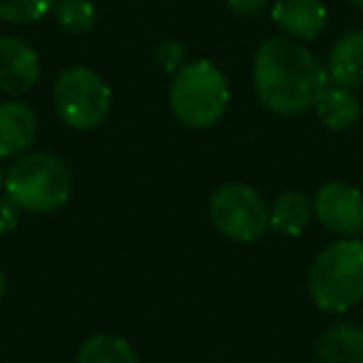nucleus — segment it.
Here are the masks:
<instances>
[{"mask_svg":"<svg viewBox=\"0 0 363 363\" xmlns=\"http://www.w3.org/2000/svg\"><path fill=\"white\" fill-rule=\"evenodd\" d=\"M254 92L269 112L281 117L313 110L328 75L308 48L294 38H272L262 43L252 62Z\"/></svg>","mask_w":363,"mask_h":363,"instance_id":"obj_1","label":"nucleus"},{"mask_svg":"<svg viewBox=\"0 0 363 363\" xmlns=\"http://www.w3.org/2000/svg\"><path fill=\"white\" fill-rule=\"evenodd\" d=\"M308 296L321 311L343 313L363 301V239L341 237L308 269Z\"/></svg>","mask_w":363,"mask_h":363,"instance_id":"obj_2","label":"nucleus"},{"mask_svg":"<svg viewBox=\"0 0 363 363\" xmlns=\"http://www.w3.org/2000/svg\"><path fill=\"white\" fill-rule=\"evenodd\" d=\"M3 192L21 207V212L50 214L67 204L72 177L60 157L50 152H26L6 172Z\"/></svg>","mask_w":363,"mask_h":363,"instance_id":"obj_3","label":"nucleus"},{"mask_svg":"<svg viewBox=\"0 0 363 363\" xmlns=\"http://www.w3.org/2000/svg\"><path fill=\"white\" fill-rule=\"evenodd\" d=\"M229 82L212 60L184 62L172 75L169 107L189 130H209L229 107Z\"/></svg>","mask_w":363,"mask_h":363,"instance_id":"obj_4","label":"nucleus"},{"mask_svg":"<svg viewBox=\"0 0 363 363\" xmlns=\"http://www.w3.org/2000/svg\"><path fill=\"white\" fill-rule=\"evenodd\" d=\"M55 112L72 130H95L107 120L112 90L90 67H67L52 87Z\"/></svg>","mask_w":363,"mask_h":363,"instance_id":"obj_5","label":"nucleus"},{"mask_svg":"<svg viewBox=\"0 0 363 363\" xmlns=\"http://www.w3.org/2000/svg\"><path fill=\"white\" fill-rule=\"evenodd\" d=\"M209 219L222 237L252 244L267 234L269 207L254 187L242 182H229L209 199Z\"/></svg>","mask_w":363,"mask_h":363,"instance_id":"obj_6","label":"nucleus"},{"mask_svg":"<svg viewBox=\"0 0 363 363\" xmlns=\"http://www.w3.org/2000/svg\"><path fill=\"white\" fill-rule=\"evenodd\" d=\"M313 217L338 237H358L363 232V194L341 179L323 182L316 189Z\"/></svg>","mask_w":363,"mask_h":363,"instance_id":"obj_7","label":"nucleus"},{"mask_svg":"<svg viewBox=\"0 0 363 363\" xmlns=\"http://www.w3.org/2000/svg\"><path fill=\"white\" fill-rule=\"evenodd\" d=\"M40 80V57L21 38H0V92L23 95Z\"/></svg>","mask_w":363,"mask_h":363,"instance_id":"obj_8","label":"nucleus"},{"mask_svg":"<svg viewBox=\"0 0 363 363\" xmlns=\"http://www.w3.org/2000/svg\"><path fill=\"white\" fill-rule=\"evenodd\" d=\"M38 137V115L18 100L0 102V160L21 157Z\"/></svg>","mask_w":363,"mask_h":363,"instance_id":"obj_9","label":"nucleus"},{"mask_svg":"<svg viewBox=\"0 0 363 363\" xmlns=\"http://www.w3.org/2000/svg\"><path fill=\"white\" fill-rule=\"evenodd\" d=\"M272 18L294 40H313L326 26V8L321 0H277Z\"/></svg>","mask_w":363,"mask_h":363,"instance_id":"obj_10","label":"nucleus"},{"mask_svg":"<svg viewBox=\"0 0 363 363\" xmlns=\"http://www.w3.org/2000/svg\"><path fill=\"white\" fill-rule=\"evenodd\" d=\"M328 82L343 87L363 85V30H348L328 50L326 60Z\"/></svg>","mask_w":363,"mask_h":363,"instance_id":"obj_11","label":"nucleus"},{"mask_svg":"<svg viewBox=\"0 0 363 363\" xmlns=\"http://www.w3.org/2000/svg\"><path fill=\"white\" fill-rule=\"evenodd\" d=\"M313 110H316V117L321 120L323 127H328L333 132H341L358 122V117H361V102L353 95L351 87L326 82V87L318 92L316 102H313Z\"/></svg>","mask_w":363,"mask_h":363,"instance_id":"obj_12","label":"nucleus"},{"mask_svg":"<svg viewBox=\"0 0 363 363\" xmlns=\"http://www.w3.org/2000/svg\"><path fill=\"white\" fill-rule=\"evenodd\" d=\"M313 217V202L303 192H284L269 207V227L284 237H298Z\"/></svg>","mask_w":363,"mask_h":363,"instance_id":"obj_13","label":"nucleus"},{"mask_svg":"<svg viewBox=\"0 0 363 363\" xmlns=\"http://www.w3.org/2000/svg\"><path fill=\"white\" fill-rule=\"evenodd\" d=\"M318 363H363V328L336 323L318 338Z\"/></svg>","mask_w":363,"mask_h":363,"instance_id":"obj_14","label":"nucleus"},{"mask_svg":"<svg viewBox=\"0 0 363 363\" xmlns=\"http://www.w3.org/2000/svg\"><path fill=\"white\" fill-rule=\"evenodd\" d=\"M77 363H140V356L125 338L112 333H95L80 346Z\"/></svg>","mask_w":363,"mask_h":363,"instance_id":"obj_15","label":"nucleus"},{"mask_svg":"<svg viewBox=\"0 0 363 363\" xmlns=\"http://www.w3.org/2000/svg\"><path fill=\"white\" fill-rule=\"evenodd\" d=\"M55 23L70 35H85L95 28L97 11L90 0H55L52 6Z\"/></svg>","mask_w":363,"mask_h":363,"instance_id":"obj_16","label":"nucleus"},{"mask_svg":"<svg viewBox=\"0 0 363 363\" xmlns=\"http://www.w3.org/2000/svg\"><path fill=\"white\" fill-rule=\"evenodd\" d=\"M55 0H0V21L6 23H38L52 11Z\"/></svg>","mask_w":363,"mask_h":363,"instance_id":"obj_17","label":"nucleus"},{"mask_svg":"<svg viewBox=\"0 0 363 363\" xmlns=\"http://www.w3.org/2000/svg\"><path fill=\"white\" fill-rule=\"evenodd\" d=\"M155 57H157V65H160L164 72H172V75L187 62L184 45H179L177 40H162L160 45H157Z\"/></svg>","mask_w":363,"mask_h":363,"instance_id":"obj_18","label":"nucleus"},{"mask_svg":"<svg viewBox=\"0 0 363 363\" xmlns=\"http://www.w3.org/2000/svg\"><path fill=\"white\" fill-rule=\"evenodd\" d=\"M18 222H21V207L6 192H0V237L11 234Z\"/></svg>","mask_w":363,"mask_h":363,"instance_id":"obj_19","label":"nucleus"},{"mask_svg":"<svg viewBox=\"0 0 363 363\" xmlns=\"http://www.w3.org/2000/svg\"><path fill=\"white\" fill-rule=\"evenodd\" d=\"M269 0H227V8L237 18H254L267 8Z\"/></svg>","mask_w":363,"mask_h":363,"instance_id":"obj_20","label":"nucleus"},{"mask_svg":"<svg viewBox=\"0 0 363 363\" xmlns=\"http://www.w3.org/2000/svg\"><path fill=\"white\" fill-rule=\"evenodd\" d=\"M6 289H8V281H6V274L0 272V301H3V296H6Z\"/></svg>","mask_w":363,"mask_h":363,"instance_id":"obj_21","label":"nucleus"},{"mask_svg":"<svg viewBox=\"0 0 363 363\" xmlns=\"http://www.w3.org/2000/svg\"><path fill=\"white\" fill-rule=\"evenodd\" d=\"M353 6H358V8H363V0H351Z\"/></svg>","mask_w":363,"mask_h":363,"instance_id":"obj_22","label":"nucleus"},{"mask_svg":"<svg viewBox=\"0 0 363 363\" xmlns=\"http://www.w3.org/2000/svg\"><path fill=\"white\" fill-rule=\"evenodd\" d=\"M3 179H6V174H3V169H0V187H3Z\"/></svg>","mask_w":363,"mask_h":363,"instance_id":"obj_23","label":"nucleus"}]
</instances>
